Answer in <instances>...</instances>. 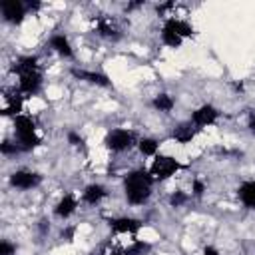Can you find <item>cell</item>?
Instances as JSON below:
<instances>
[{
	"mask_svg": "<svg viewBox=\"0 0 255 255\" xmlns=\"http://www.w3.org/2000/svg\"><path fill=\"white\" fill-rule=\"evenodd\" d=\"M12 72L18 74V92L26 96H34L42 88V72L38 66V56H22L14 62Z\"/></svg>",
	"mask_w": 255,
	"mask_h": 255,
	"instance_id": "6da1fadb",
	"label": "cell"
},
{
	"mask_svg": "<svg viewBox=\"0 0 255 255\" xmlns=\"http://www.w3.org/2000/svg\"><path fill=\"white\" fill-rule=\"evenodd\" d=\"M153 177L149 169H133L124 177V191L129 205H143L151 195Z\"/></svg>",
	"mask_w": 255,
	"mask_h": 255,
	"instance_id": "7a4b0ae2",
	"label": "cell"
},
{
	"mask_svg": "<svg viewBox=\"0 0 255 255\" xmlns=\"http://www.w3.org/2000/svg\"><path fill=\"white\" fill-rule=\"evenodd\" d=\"M14 131H16V141L20 143V147L24 151L34 149L42 141V137L36 133V124L30 116H24V114L16 116L14 118Z\"/></svg>",
	"mask_w": 255,
	"mask_h": 255,
	"instance_id": "3957f363",
	"label": "cell"
},
{
	"mask_svg": "<svg viewBox=\"0 0 255 255\" xmlns=\"http://www.w3.org/2000/svg\"><path fill=\"white\" fill-rule=\"evenodd\" d=\"M183 169V163H179L175 157L171 155H155L151 165H149V173L155 181H163V179H169L171 175H175V171Z\"/></svg>",
	"mask_w": 255,
	"mask_h": 255,
	"instance_id": "277c9868",
	"label": "cell"
},
{
	"mask_svg": "<svg viewBox=\"0 0 255 255\" xmlns=\"http://www.w3.org/2000/svg\"><path fill=\"white\" fill-rule=\"evenodd\" d=\"M104 143L110 151H126L135 145V133L129 129H124V128H116L106 133Z\"/></svg>",
	"mask_w": 255,
	"mask_h": 255,
	"instance_id": "5b68a950",
	"label": "cell"
},
{
	"mask_svg": "<svg viewBox=\"0 0 255 255\" xmlns=\"http://www.w3.org/2000/svg\"><path fill=\"white\" fill-rule=\"evenodd\" d=\"M219 114H221V112H219L215 106H211V104H203V106H199L197 110H193L189 122H191L197 129H201V128L213 126V124L219 120Z\"/></svg>",
	"mask_w": 255,
	"mask_h": 255,
	"instance_id": "8992f818",
	"label": "cell"
},
{
	"mask_svg": "<svg viewBox=\"0 0 255 255\" xmlns=\"http://www.w3.org/2000/svg\"><path fill=\"white\" fill-rule=\"evenodd\" d=\"M0 10H2V18L8 24H22L28 8L22 0H2Z\"/></svg>",
	"mask_w": 255,
	"mask_h": 255,
	"instance_id": "52a82bcc",
	"label": "cell"
},
{
	"mask_svg": "<svg viewBox=\"0 0 255 255\" xmlns=\"http://www.w3.org/2000/svg\"><path fill=\"white\" fill-rule=\"evenodd\" d=\"M40 181H42V175L36 171H30V169H16L10 175V185L16 189H24V191L38 187Z\"/></svg>",
	"mask_w": 255,
	"mask_h": 255,
	"instance_id": "ba28073f",
	"label": "cell"
},
{
	"mask_svg": "<svg viewBox=\"0 0 255 255\" xmlns=\"http://www.w3.org/2000/svg\"><path fill=\"white\" fill-rule=\"evenodd\" d=\"M70 74H72L76 80H82V82H88V84H94V86H100V88H110V86H112V80H110L106 74H102V72L72 68Z\"/></svg>",
	"mask_w": 255,
	"mask_h": 255,
	"instance_id": "9c48e42d",
	"label": "cell"
},
{
	"mask_svg": "<svg viewBox=\"0 0 255 255\" xmlns=\"http://www.w3.org/2000/svg\"><path fill=\"white\" fill-rule=\"evenodd\" d=\"M108 225H110V229L114 231V233H124V235H133V233H137L139 229H141V221L139 219H135V217H114V219H110L108 221Z\"/></svg>",
	"mask_w": 255,
	"mask_h": 255,
	"instance_id": "30bf717a",
	"label": "cell"
},
{
	"mask_svg": "<svg viewBox=\"0 0 255 255\" xmlns=\"http://www.w3.org/2000/svg\"><path fill=\"white\" fill-rule=\"evenodd\" d=\"M76 207H78L76 195H74V193H66V195H62V199L54 205V215L60 217V219H68L70 215H74Z\"/></svg>",
	"mask_w": 255,
	"mask_h": 255,
	"instance_id": "8fae6325",
	"label": "cell"
},
{
	"mask_svg": "<svg viewBox=\"0 0 255 255\" xmlns=\"http://www.w3.org/2000/svg\"><path fill=\"white\" fill-rule=\"evenodd\" d=\"M106 195H108V189L102 183H90L82 191V201L88 205H98Z\"/></svg>",
	"mask_w": 255,
	"mask_h": 255,
	"instance_id": "7c38bea8",
	"label": "cell"
},
{
	"mask_svg": "<svg viewBox=\"0 0 255 255\" xmlns=\"http://www.w3.org/2000/svg\"><path fill=\"white\" fill-rule=\"evenodd\" d=\"M197 133V128L191 124V122H181L173 128V133H171V139H175L177 143H189Z\"/></svg>",
	"mask_w": 255,
	"mask_h": 255,
	"instance_id": "4fadbf2b",
	"label": "cell"
},
{
	"mask_svg": "<svg viewBox=\"0 0 255 255\" xmlns=\"http://www.w3.org/2000/svg\"><path fill=\"white\" fill-rule=\"evenodd\" d=\"M237 197L247 209H255V179L243 181L237 187Z\"/></svg>",
	"mask_w": 255,
	"mask_h": 255,
	"instance_id": "5bb4252c",
	"label": "cell"
},
{
	"mask_svg": "<svg viewBox=\"0 0 255 255\" xmlns=\"http://www.w3.org/2000/svg\"><path fill=\"white\" fill-rule=\"evenodd\" d=\"M50 48H52L56 54H60L62 58H74L72 44H70V40H68L64 34H54V36L50 38Z\"/></svg>",
	"mask_w": 255,
	"mask_h": 255,
	"instance_id": "9a60e30c",
	"label": "cell"
},
{
	"mask_svg": "<svg viewBox=\"0 0 255 255\" xmlns=\"http://www.w3.org/2000/svg\"><path fill=\"white\" fill-rule=\"evenodd\" d=\"M96 32L102 36V38H108V40H118L122 34H120V28L110 20V18H100L96 22Z\"/></svg>",
	"mask_w": 255,
	"mask_h": 255,
	"instance_id": "2e32d148",
	"label": "cell"
},
{
	"mask_svg": "<svg viewBox=\"0 0 255 255\" xmlns=\"http://www.w3.org/2000/svg\"><path fill=\"white\" fill-rule=\"evenodd\" d=\"M163 26L169 28L171 32H175L179 38H189V36H193L191 24L185 22V20H181V18H167V20L163 22Z\"/></svg>",
	"mask_w": 255,
	"mask_h": 255,
	"instance_id": "e0dca14e",
	"label": "cell"
},
{
	"mask_svg": "<svg viewBox=\"0 0 255 255\" xmlns=\"http://www.w3.org/2000/svg\"><path fill=\"white\" fill-rule=\"evenodd\" d=\"M6 98V106H4V110H2V114L4 116H20V112H22V94L20 92H12V94H6L4 96Z\"/></svg>",
	"mask_w": 255,
	"mask_h": 255,
	"instance_id": "ac0fdd59",
	"label": "cell"
},
{
	"mask_svg": "<svg viewBox=\"0 0 255 255\" xmlns=\"http://www.w3.org/2000/svg\"><path fill=\"white\" fill-rule=\"evenodd\" d=\"M137 149L145 157H155L157 155V149H159V141L155 137H143V139L137 141Z\"/></svg>",
	"mask_w": 255,
	"mask_h": 255,
	"instance_id": "d6986e66",
	"label": "cell"
},
{
	"mask_svg": "<svg viewBox=\"0 0 255 255\" xmlns=\"http://www.w3.org/2000/svg\"><path fill=\"white\" fill-rule=\"evenodd\" d=\"M151 106L157 110V112H163V114H169L175 106V100L169 96V94H157L153 100H151Z\"/></svg>",
	"mask_w": 255,
	"mask_h": 255,
	"instance_id": "ffe728a7",
	"label": "cell"
},
{
	"mask_svg": "<svg viewBox=\"0 0 255 255\" xmlns=\"http://www.w3.org/2000/svg\"><path fill=\"white\" fill-rule=\"evenodd\" d=\"M159 36H161V42L167 46V48H179L181 44H183V38H179L175 32H171L169 28H161V32H159Z\"/></svg>",
	"mask_w": 255,
	"mask_h": 255,
	"instance_id": "44dd1931",
	"label": "cell"
},
{
	"mask_svg": "<svg viewBox=\"0 0 255 255\" xmlns=\"http://www.w3.org/2000/svg\"><path fill=\"white\" fill-rule=\"evenodd\" d=\"M149 249H151V245H149L147 241H139V239H135L129 247L124 249V253H126V255H145Z\"/></svg>",
	"mask_w": 255,
	"mask_h": 255,
	"instance_id": "7402d4cb",
	"label": "cell"
},
{
	"mask_svg": "<svg viewBox=\"0 0 255 255\" xmlns=\"http://www.w3.org/2000/svg\"><path fill=\"white\" fill-rule=\"evenodd\" d=\"M187 199H189V195L185 193V191H173L171 195H169V205L171 207H181V205H185L187 203Z\"/></svg>",
	"mask_w": 255,
	"mask_h": 255,
	"instance_id": "603a6c76",
	"label": "cell"
},
{
	"mask_svg": "<svg viewBox=\"0 0 255 255\" xmlns=\"http://www.w3.org/2000/svg\"><path fill=\"white\" fill-rule=\"evenodd\" d=\"M0 149H2V153L4 155H10V153H20V151H24L22 147H20V143L18 141H8V139H4L2 141V145H0Z\"/></svg>",
	"mask_w": 255,
	"mask_h": 255,
	"instance_id": "cb8c5ba5",
	"label": "cell"
},
{
	"mask_svg": "<svg viewBox=\"0 0 255 255\" xmlns=\"http://www.w3.org/2000/svg\"><path fill=\"white\" fill-rule=\"evenodd\" d=\"M205 189H207V185L201 179H193V183H191V195L193 197H201L205 193Z\"/></svg>",
	"mask_w": 255,
	"mask_h": 255,
	"instance_id": "d4e9b609",
	"label": "cell"
},
{
	"mask_svg": "<svg viewBox=\"0 0 255 255\" xmlns=\"http://www.w3.org/2000/svg\"><path fill=\"white\" fill-rule=\"evenodd\" d=\"M68 141L74 145V147H84V137L78 133V131H68Z\"/></svg>",
	"mask_w": 255,
	"mask_h": 255,
	"instance_id": "484cf974",
	"label": "cell"
},
{
	"mask_svg": "<svg viewBox=\"0 0 255 255\" xmlns=\"http://www.w3.org/2000/svg\"><path fill=\"white\" fill-rule=\"evenodd\" d=\"M16 253V245H12L10 241H2L0 243V255H14Z\"/></svg>",
	"mask_w": 255,
	"mask_h": 255,
	"instance_id": "4316f807",
	"label": "cell"
},
{
	"mask_svg": "<svg viewBox=\"0 0 255 255\" xmlns=\"http://www.w3.org/2000/svg\"><path fill=\"white\" fill-rule=\"evenodd\" d=\"M247 128H249V133L255 135V112L249 114V118H247Z\"/></svg>",
	"mask_w": 255,
	"mask_h": 255,
	"instance_id": "83f0119b",
	"label": "cell"
},
{
	"mask_svg": "<svg viewBox=\"0 0 255 255\" xmlns=\"http://www.w3.org/2000/svg\"><path fill=\"white\" fill-rule=\"evenodd\" d=\"M203 255H219V251H217L213 245H205V247H203Z\"/></svg>",
	"mask_w": 255,
	"mask_h": 255,
	"instance_id": "f1b7e54d",
	"label": "cell"
},
{
	"mask_svg": "<svg viewBox=\"0 0 255 255\" xmlns=\"http://www.w3.org/2000/svg\"><path fill=\"white\" fill-rule=\"evenodd\" d=\"M62 237H64L66 241H72V239H74V227H70V229L62 231Z\"/></svg>",
	"mask_w": 255,
	"mask_h": 255,
	"instance_id": "f546056e",
	"label": "cell"
},
{
	"mask_svg": "<svg viewBox=\"0 0 255 255\" xmlns=\"http://www.w3.org/2000/svg\"><path fill=\"white\" fill-rule=\"evenodd\" d=\"M98 255H126V253L120 251V249H112V251H108V253H98Z\"/></svg>",
	"mask_w": 255,
	"mask_h": 255,
	"instance_id": "4dcf8cb0",
	"label": "cell"
}]
</instances>
